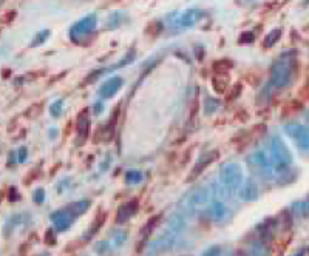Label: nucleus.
Instances as JSON below:
<instances>
[{
    "label": "nucleus",
    "instance_id": "32",
    "mask_svg": "<svg viewBox=\"0 0 309 256\" xmlns=\"http://www.w3.org/2000/svg\"><path fill=\"white\" fill-rule=\"evenodd\" d=\"M33 201H34L36 204H44V201H45V190H44V188H36V190H34Z\"/></svg>",
    "mask_w": 309,
    "mask_h": 256
},
{
    "label": "nucleus",
    "instance_id": "27",
    "mask_svg": "<svg viewBox=\"0 0 309 256\" xmlns=\"http://www.w3.org/2000/svg\"><path fill=\"white\" fill-rule=\"evenodd\" d=\"M50 36V31L48 29H45V31H41V33H37L36 36H34V39H33V42L29 44V47H39L42 42H45L47 40V37Z\"/></svg>",
    "mask_w": 309,
    "mask_h": 256
},
{
    "label": "nucleus",
    "instance_id": "16",
    "mask_svg": "<svg viewBox=\"0 0 309 256\" xmlns=\"http://www.w3.org/2000/svg\"><path fill=\"white\" fill-rule=\"evenodd\" d=\"M184 226H185V219H184V215L179 213V211L173 213V215L169 218V221H167V227H169L172 232H175L176 235H179V233L184 230Z\"/></svg>",
    "mask_w": 309,
    "mask_h": 256
},
{
    "label": "nucleus",
    "instance_id": "11",
    "mask_svg": "<svg viewBox=\"0 0 309 256\" xmlns=\"http://www.w3.org/2000/svg\"><path fill=\"white\" fill-rule=\"evenodd\" d=\"M240 199L246 202H252L258 199V187L254 181H247L240 188Z\"/></svg>",
    "mask_w": 309,
    "mask_h": 256
},
{
    "label": "nucleus",
    "instance_id": "2",
    "mask_svg": "<svg viewBox=\"0 0 309 256\" xmlns=\"http://www.w3.org/2000/svg\"><path fill=\"white\" fill-rule=\"evenodd\" d=\"M220 178H221V182L226 188L235 190L241 185V181H243L241 167L235 162L224 164L220 170Z\"/></svg>",
    "mask_w": 309,
    "mask_h": 256
},
{
    "label": "nucleus",
    "instance_id": "23",
    "mask_svg": "<svg viewBox=\"0 0 309 256\" xmlns=\"http://www.w3.org/2000/svg\"><path fill=\"white\" fill-rule=\"evenodd\" d=\"M280 36H282V29H272L271 33L266 36V39H264V47L266 48L274 47L275 42H278V39H280Z\"/></svg>",
    "mask_w": 309,
    "mask_h": 256
},
{
    "label": "nucleus",
    "instance_id": "26",
    "mask_svg": "<svg viewBox=\"0 0 309 256\" xmlns=\"http://www.w3.org/2000/svg\"><path fill=\"white\" fill-rule=\"evenodd\" d=\"M292 210L300 216H309V202H295Z\"/></svg>",
    "mask_w": 309,
    "mask_h": 256
},
{
    "label": "nucleus",
    "instance_id": "17",
    "mask_svg": "<svg viewBox=\"0 0 309 256\" xmlns=\"http://www.w3.org/2000/svg\"><path fill=\"white\" fill-rule=\"evenodd\" d=\"M269 242L264 241H255L249 245V250H246L247 256H267L269 254Z\"/></svg>",
    "mask_w": 309,
    "mask_h": 256
},
{
    "label": "nucleus",
    "instance_id": "28",
    "mask_svg": "<svg viewBox=\"0 0 309 256\" xmlns=\"http://www.w3.org/2000/svg\"><path fill=\"white\" fill-rule=\"evenodd\" d=\"M44 242H45L47 245H56L57 236H56L54 229H48V230L45 232V235H44Z\"/></svg>",
    "mask_w": 309,
    "mask_h": 256
},
{
    "label": "nucleus",
    "instance_id": "39",
    "mask_svg": "<svg viewBox=\"0 0 309 256\" xmlns=\"http://www.w3.org/2000/svg\"><path fill=\"white\" fill-rule=\"evenodd\" d=\"M292 256H306V248H300L297 253H294Z\"/></svg>",
    "mask_w": 309,
    "mask_h": 256
},
{
    "label": "nucleus",
    "instance_id": "24",
    "mask_svg": "<svg viewBox=\"0 0 309 256\" xmlns=\"http://www.w3.org/2000/svg\"><path fill=\"white\" fill-rule=\"evenodd\" d=\"M230 67H232V63H230L229 60H220V62H216L215 65H213V70H215V73H216V74L220 76V74L227 73Z\"/></svg>",
    "mask_w": 309,
    "mask_h": 256
},
{
    "label": "nucleus",
    "instance_id": "30",
    "mask_svg": "<svg viewBox=\"0 0 309 256\" xmlns=\"http://www.w3.org/2000/svg\"><path fill=\"white\" fill-rule=\"evenodd\" d=\"M26 156H28V150L25 147H20L17 151H16V159H14V162L17 164H22L26 161Z\"/></svg>",
    "mask_w": 309,
    "mask_h": 256
},
{
    "label": "nucleus",
    "instance_id": "1",
    "mask_svg": "<svg viewBox=\"0 0 309 256\" xmlns=\"http://www.w3.org/2000/svg\"><path fill=\"white\" fill-rule=\"evenodd\" d=\"M291 60H277L271 70V85L275 88H285L291 80Z\"/></svg>",
    "mask_w": 309,
    "mask_h": 256
},
{
    "label": "nucleus",
    "instance_id": "8",
    "mask_svg": "<svg viewBox=\"0 0 309 256\" xmlns=\"http://www.w3.org/2000/svg\"><path fill=\"white\" fill-rule=\"evenodd\" d=\"M176 238H178V235L175 233V232H172L170 229H167L157 241H154L153 244H151V247H150V250L151 251H154V253H161V251H167V250H170L172 247H173V244H175V241H176Z\"/></svg>",
    "mask_w": 309,
    "mask_h": 256
},
{
    "label": "nucleus",
    "instance_id": "34",
    "mask_svg": "<svg viewBox=\"0 0 309 256\" xmlns=\"http://www.w3.org/2000/svg\"><path fill=\"white\" fill-rule=\"evenodd\" d=\"M206 111L207 113H213L216 108H218V105H220V102L218 101H215V99H212V98H207L206 99Z\"/></svg>",
    "mask_w": 309,
    "mask_h": 256
},
{
    "label": "nucleus",
    "instance_id": "25",
    "mask_svg": "<svg viewBox=\"0 0 309 256\" xmlns=\"http://www.w3.org/2000/svg\"><path fill=\"white\" fill-rule=\"evenodd\" d=\"M88 114H87V111H84L81 116H79V135H82L84 138H85V135H87V132H88Z\"/></svg>",
    "mask_w": 309,
    "mask_h": 256
},
{
    "label": "nucleus",
    "instance_id": "37",
    "mask_svg": "<svg viewBox=\"0 0 309 256\" xmlns=\"http://www.w3.org/2000/svg\"><path fill=\"white\" fill-rule=\"evenodd\" d=\"M60 108H62V101H57V104L51 105V114L53 116H59L60 114Z\"/></svg>",
    "mask_w": 309,
    "mask_h": 256
},
{
    "label": "nucleus",
    "instance_id": "15",
    "mask_svg": "<svg viewBox=\"0 0 309 256\" xmlns=\"http://www.w3.org/2000/svg\"><path fill=\"white\" fill-rule=\"evenodd\" d=\"M122 85V79L121 77H111L108 79L99 90V94L102 96V98H111V96H114L118 93V90L121 88Z\"/></svg>",
    "mask_w": 309,
    "mask_h": 256
},
{
    "label": "nucleus",
    "instance_id": "21",
    "mask_svg": "<svg viewBox=\"0 0 309 256\" xmlns=\"http://www.w3.org/2000/svg\"><path fill=\"white\" fill-rule=\"evenodd\" d=\"M203 16H204L203 11H187V13H185V14L182 16L181 23L185 25V26H187V25H192V23H195L197 20H200Z\"/></svg>",
    "mask_w": 309,
    "mask_h": 256
},
{
    "label": "nucleus",
    "instance_id": "18",
    "mask_svg": "<svg viewBox=\"0 0 309 256\" xmlns=\"http://www.w3.org/2000/svg\"><path fill=\"white\" fill-rule=\"evenodd\" d=\"M90 205H91V202L90 201H78V202H73V204H70L68 207H67V210L74 216V218H78V216H81V215H84V213H87L88 211V208H90Z\"/></svg>",
    "mask_w": 309,
    "mask_h": 256
},
{
    "label": "nucleus",
    "instance_id": "9",
    "mask_svg": "<svg viewBox=\"0 0 309 256\" xmlns=\"http://www.w3.org/2000/svg\"><path fill=\"white\" fill-rule=\"evenodd\" d=\"M277 227H278V222L274 218H267V219H264L261 224H258V226H257V235L260 236L261 241L271 242L274 239V236H275Z\"/></svg>",
    "mask_w": 309,
    "mask_h": 256
},
{
    "label": "nucleus",
    "instance_id": "20",
    "mask_svg": "<svg viewBox=\"0 0 309 256\" xmlns=\"http://www.w3.org/2000/svg\"><path fill=\"white\" fill-rule=\"evenodd\" d=\"M210 215H212V219L221 221V219H224L226 215H227V207H226L223 202H215V204L210 207Z\"/></svg>",
    "mask_w": 309,
    "mask_h": 256
},
{
    "label": "nucleus",
    "instance_id": "22",
    "mask_svg": "<svg viewBox=\"0 0 309 256\" xmlns=\"http://www.w3.org/2000/svg\"><path fill=\"white\" fill-rule=\"evenodd\" d=\"M95 251H96L98 256H111V253H113L111 245H110L108 242H105V241H99V242H96V245H95Z\"/></svg>",
    "mask_w": 309,
    "mask_h": 256
},
{
    "label": "nucleus",
    "instance_id": "36",
    "mask_svg": "<svg viewBox=\"0 0 309 256\" xmlns=\"http://www.w3.org/2000/svg\"><path fill=\"white\" fill-rule=\"evenodd\" d=\"M8 199L11 201V202H16V201H19L20 199V193L19 191L14 188V187H11L10 188V195H8Z\"/></svg>",
    "mask_w": 309,
    "mask_h": 256
},
{
    "label": "nucleus",
    "instance_id": "14",
    "mask_svg": "<svg viewBox=\"0 0 309 256\" xmlns=\"http://www.w3.org/2000/svg\"><path fill=\"white\" fill-rule=\"evenodd\" d=\"M209 191L206 188H197L195 191H192L190 196H189V208H195L200 205H204L209 202Z\"/></svg>",
    "mask_w": 309,
    "mask_h": 256
},
{
    "label": "nucleus",
    "instance_id": "41",
    "mask_svg": "<svg viewBox=\"0 0 309 256\" xmlns=\"http://www.w3.org/2000/svg\"><path fill=\"white\" fill-rule=\"evenodd\" d=\"M306 119L309 120V111H307V114H306Z\"/></svg>",
    "mask_w": 309,
    "mask_h": 256
},
{
    "label": "nucleus",
    "instance_id": "19",
    "mask_svg": "<svg viewBox=\"0 0 309 256\" xmlns=\"http://www.w3.org/2000/svg\"><path fill=\"white\" fill-rule=\"evenodd\" d=\"M160 218H161V215H157V216H153V218H150L148 219V222L145 224V226L141 229V235H142V242H145L150 236H151V233H153V230H154V227H157V224L160 222Z\"/></svg>",
    "mask_w": 309,
    "mask_h": 256
},
{
    "label": "nucleus",
    "instance_id": "42",
    "mask_svg": "<svg viewBox=\"0 0 309 256\" xmlns=\"http://www.w3.org/2000/svg\"><path fill=\"white\" fill-rule=\"evenodd\" d=\"M0 199H2V196H0Z\"/></svg>",
    "mask_w": 309,
    "mask_h": 256
},
{
    "label": "nucleus",
    "instance_id": "40",
    "mask_svg": "<svg viewBox=\"0 0 309 256\" xmlns=\"http://www.w3.org/2000/svg\"><path fill=\"white\" fill-rule=\"evenodd\" d=\"M36 256H50V253H41V254H36Z\"/></svg>",
    "mask_w": 309,
    "mask_h": 256
},
{
    "label": "nucleus",
    "instance_id": "35",
    "mask_svg": "<svg viewBox=\"0 0 309 256\" xmlns=\"http://www.w3.org/2000/svg\"><path fill=\"white\" fill-rule=\"evenodd\" d=\"M254 33H244L240 36V44H249V42H254Z\"/></svg>",
    "mask_w": 309,
    "mask_h": 256
},
{
    "label": "nucleus",
    "instance_id": "13",
    "mask_svg": "<svg viewBox=\"0 0 309 256\" xmlns=\"http://www.w3.org/2000/svg\"><path fill=\"white\" fill-rule=\"evenodd\" d=\"M220 156V153L216 151V150H212V151H209V153H206L204 156H201L200 157V161L195 164V168H194V173H192V176L190 178H197L207 165H210L216 157Z\"/></svg>",
    "mask_w": 309,
    "mask_h": 256
},
{
    "label": "nucleus",
    "instance_id": "31",
    "mask_svg": "<svg viewBox=\"0 0 309 256\" xmlns=\"http://www.w3.org/2000/svg\"><path fill=\"white\" fill-rule=\"evenodd\" d=\"M126 239H127V233L126 232L118 230V232L113 233V241H114L116 245H122L124 242H126Z\"/></svg>",
    "mask_w": 309,
    "mask_h": 256
},
{
    "label": "nucleus",
    "instance_id": "6",
    "mask_svg": "<svg viewBox=\"0 0 309 256\" xmlns=\"http://www.w3.org/2000/svg\"><path fill=\"white\" fill-rule=\"evenodd\" d=\"M51 222L56 232H65L71 227V224L74 222V216L68 210H57L51 213Z\"/></svg>",
    "mask_w": 309,
    "mask_h": 256
},
{
    "label": "nucleus",
    "instance_id": "5",
    "mask_svg": "<svg viewBox=\"0 0 309 256\" xmlns=\"http://www.w3.org/2000/svg\"><path fill=\"white\" fill-rule=\"evenodd\" d=\"M31 218L28 213H17V215H13L4 226V236L5 238H10L17 229H25L28 224H29Z\"/></svg>",
    "mask_w": 309,
    "mask_h": 256
},
{
    "label": "nucleus",
    "instance_id": "3",
    "mask_svg": "<svg viewBox=\"0 0 309 256\" xmlns=\"http://www.w3.org/2000/svg\"><path fill=\"white\" fill-rule=\"evenodd\" d=\"M285 132L300 150H309V125L291 123L285 126Z\"/></svg>",
    "mask_w": 309,
    "mask_h": 256
},
{
    "label": "nucleus",
    "instance_id": "10",
    "mask_svg": "<svg viewBox=\"0 0 309 256\" xmlns=\"http://www.w3.org/2000/svg\"><path fill=\"white\" fill-rule=\"evenodd\" d=\"M95 25H96V16H87V17H84L79 23H76L71 28V37L76 39V37H81L84 34H88L90 31L95 29Z\"/></svg>",
    "mask_w": 309,
    "mask_h": 256
},
{
    "label": "nucleus",
    "instance_id": "7",
    "mask_svg": "<svg viewBox=\"0 0 309 256\" xmlns=\"http://www.w3.org/2000/svg\"><path fill=\"white\" fill-rule=\"evenodd\" d=\"M138 210H139L138 199H130L127 202H124L116 211V224H126L138 213Z\"/></svg>",
    "mask_w": 309,
    "mask_h": 256
},
{
    "label": "nucleus",
    "instance_id": "12",
    "mask_svg": "<svg viewBox=\"0 0 309 256\" xmlns=\"http://www.w3.org/2000/svg\"><path fill=\"white\" fill-rule=\"evenodd\" d=\"M105 221H107V213H105V211H99L98 216L95 218V221L91 222V226H90V227L87 229V232L84 233L82 239H84V241L93 239V236H95V235L102 229V226L105 224Z\"/></svg>",
    "mask_w": 309,
    "mask_h": 256
},
{
    "label": "nucleus",
    "instance_id": "33",
    "mask_svg": "<svg viewBox=\"0 0 309 256\" xmlns=\"http://www.w3.org/2000/svg\"><path fill=\"white\" fill-rule=\"evenodd\" d=\"M203 256H221V247L220 245H212L203 253Z\"/></svg>",
    "mask_w": 309,
    "mask_h": 256
},
{
    "label": "nucleus",
    "instance_id": "38",
    "mask_svg": "<svg viewBox=\"0 0 309 256\" xmlns=\"http://www.w3.org/2000/svg\"><path fill=\"white\" fill-rule=\"evenodd\" d=\"M240 91H241V87H240V85H235V87H234V91H232V94H230V98H237Z\"/></svg>",
    "mask_w": 309,
    "mask_h": 256
},
{
    "label": "nucleus",
    "instance_id": "29",
    "mask_svg": "<svg viewBox=\"0 0 309 256\" xmlns=\"http://www.w3.org/2000/svg\"><path fill=\"white\" fill-rule=\"evenodd\" d=\"M141 179H142V175H141L139 172H136V170H132V172H129V173L126 175V181H127L129 184H138Z\"/></svg>",
    "mask_w": 309,
    "mask_h": 256
},
{
    "label": "nucleus",
    "instance_id": "4",
    "mask_svg": "<svg viewBox=\"0 0 309 256\" xmlns=\"http://www.w3.org/2000/svg\"><path fill=\"white\" fill-rule=\"evenodd\" d=\"M272 156L280 167H286L292 162V153L280 138L272 139Z\"/></svg>",
    "mask_w": 309,
    "mask_h": 256
}]
</instances>
